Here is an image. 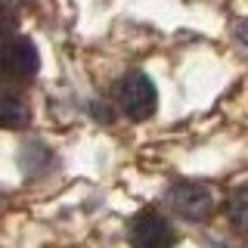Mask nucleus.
I'll use <instances>...</instances> for the list:
<instances>
[{"instance_id":"39448f33","label":"nucleus","mask_w":248,"mask_h":248,"mask_svg":"<svg viewBox=\"0 0 248 248\" xmlns=\"http://www.w3.org/2000/svg\"><path fill=\"white\" fill-rule=\"evenodd\" d=\"M28 103L16 87L0 84V127L6 130H22L28 124Z\"/></svg>"},{"instance_id":"f257e3e1","label":"nucleus","mask_w":248,"mask_h":248,"mask_svg":"<svg viewBox=\"0 0 248 248\" xmlns=\"http://www.w3.org/2000/svg\"><path fill=\"white\" fill-rule=\"evenodd\" d=\"M115 103L130 121H146L155 115L158 106V90L143 72H127L115 81Z\"/></svg>"},{"instance_id":"423d86ee","label":"nucleus","mask_w":248,"mask_h":248,"mask_svg":"<svg viewBox=\"0 0 248 248\" xmlns=\"http://www.w3.org/2000/svg\"><path fill=\"white\" fill-rule=\"evenodd\" d=\"M227 217H230L232 230H239V232L248 227V189L245 186H239V189L232 192V199L227 205Z\"/></svg>"},{"instance_id":"f03ea898","label":"nucleus","mask_w":248,"mask_h":248,"mask_svg":"<svg viewBox=\"0 0 248 248\" xmlns=\"http://www.w3.org/2000/svg\"><path fill=\"white\" fill-rule=\"evenodd\" d=\"M37 68H41V56H37V46L28 37L19 34L0 37V78L28 81V78L37 75Z\"/></svg>"},{"instance_id":"20e7f679","label":"nucleus","mask_w":248,"mask_h":248,"mask_svg":"<svg viewBox=\"0 0 248 248\" xmlns=\"http://www.w3.org/2000/svg\"><path fill=\"white\" fill-rule=\"evenodd\" d=\"M130 245L134 248H170L174 227L158 211H140L130 223Z\"/></svg>"},{"instance_id":"0eeeda50","label":"nucleus","mask_w":248,"mask_h":248,"mask_svg":"<svg viewBox=\"0 0 248 248\" xmlns=\"http://www.w3.org/2000/svg\"><path fill=\"white\" fill-rule=\"evenodd\" d=\"M10 31H16V13L0 0V37H6Z\"/></svg>"},{"instance_id":"7ed1b4c3","label":"nucleus","mask_w":248,"mask_h":248,"mask_svg":"<svg viewBox=\"0 0 248 248\" xmlns=\"http://www.w3.org/2000/svg\"><path fill=\"white\" fill-rule=\"evenodd\" d=\"M165 199H168L170 211L186 217V220H208L214 211L211 189L202 183H174Z\"/></svg>"}]
</instances>
